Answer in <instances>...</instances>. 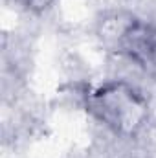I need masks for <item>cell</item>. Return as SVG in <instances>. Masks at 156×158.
Wrapping results in <instances>:
<instances>
[{
  "instance_id": "1",
  "label": "cell",
  "mask_w": 156,
  "mask_h": 158,
  "mask_svg": "<svg viewBox=\"0 0 156 158\" xmlns=\"http://www.w3.org/2000/svg\"><path fill=\"white\" fill-rule=\"evenodd\" d=\"M147 99L129 81L112 79L97 85L86 96L90 116L119 136H132L147 121Z\"/></svg>"
},
{
  "instance_id": "3",
  "label": "cell",
  "mask_w": 156,
  "mask_h": 158,
  "mask_svg": "<svg viewBox=\"0 0 156 158\" xmlns=\"http://www.w3.org/2000/svg\"><path fill=\"white\" fill-rule=\"evenodd\" d=\"M51 2H53V0H22V4H24L26 7L33 9V11H42V9H46Z\"/></svg>"
},
{
  "instance_id": "2",
  "label": "cell",
  "mask_w": 156,
  "mask_h": 158,
  "mask_svg": "<svg viewBox=\"0 0 156 158\" xmlns=\"http://www.w3.org/2000/svg\"><path fill=\"white\" fill-rule=\"evenodd\" d=\"M117 52L136 66L156 70V28L140 19L127 20L116 35Z\"/></svg>"
}]
</instances>
